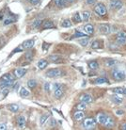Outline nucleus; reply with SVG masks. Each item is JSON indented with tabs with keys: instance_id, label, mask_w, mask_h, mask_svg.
I'll list each match as a JSON object with an SVG mask.
<instances>
[{
	"instance_id": "1",
	"label": "nucleus",
	"mask_w": 126,
	"mask_h": 130,
	"mask_svg": "<svg viewBox=\"0 0 126 130\" xmlns=\"http://www.w3.org/2000/svg\"><path fill=\"white\" fill-rule=\"evenodd\" d=\"M112 77H113L114 80L116 81H122L124 80L126 77L125 73L121 70H119V69H114L112 71Z\"/></svg>"
},
{
	"instance_id": "2",
	"label": "nucleus",
	"mask_w": 126,
	"mask_h": 130,
	"mask_svg": "<svg viewBox=\"0 0 126 130\" xmlns=\"http://www.w3.org/2000/svg\"><path fill=\"white\" fill-rule=\"evenodd\" d=\"M45 75L49 78H57L62 75V71L58 68H52L46 71Z\"/></svg>"
},
{
	"instance_id": "3",
	"label": "nucleus",
	"mask_w": 126,
	"mask_h": 130,
	"mask_svg": "<svg viewBox=\"0 0 126 130\" xmlns=\"http://www.w3.org/2000/svg\"><path fill=\"white\" fill-rule=\"evenodd\" d=\"M83 125H84L85 129H87V130L94 129L95 125H96V120L94 118H86L84 120Z\"/></svg>"
},
{
	"instance_id": "4",
	"label": "nucleus",
	"mask_w": 126,
	"mask_h": 130,
	"mask_svg": "<svg viewBox=\"0 0 126 130\" xmlns=\"http://www.w3.org/2000/svg\"><path fill=\"white\" fill-rule=\"evenodd\" d=\"M94 11L97 13L99 16H104L106 14V8L102 3H98L94 7Z\"/></svg>"
},
{
	"instance_id": "5",
	"label": "nucleus",
	"mask_w": 126,
	"mask_h": 130,
	"mask_svg": "<svg viewBox=\"0 0 126 130\" xmlns=\"http://www.w3.org/2000/svg\"><path fill=\"white\" fill-rule=\"evenodd\" d=\"M123 7V3L120 0H110V9L112 10H120Z\"/></svg>"
},
{
	"instance_id": "6",
	"label": "nucleus",
	"mask_w": 126,
	"mask_h": 130,
	"mask_svg": "<svg viewBox=\"0 0 126 130\" xmlns=\"http://www.w3.org/2000/svg\"><path fill=\"white\" fill-rule=\"evenodd\" d=\"M35 44V41L33 39H30V40H26L25 42H23V43L21 44V46L23 47L24 50H29V49H31L34 46Z\"/></svg>"
},
{
	"instance_id": "7",
	"label": "nucleus",
	"mask_w": 126,
	"mask_h": 130,
	"mask_svg": "<svg viewBox=\"0 0 126 130\" xmlns=\"http://www.w3.org/2000/svg\"><path fill=\"white\" fill-rule=\"evenodd\" d=\"M26 72H27V70L25 68H17L14 70V72H13V74H14L13 75L15 76V78H21L26 75Z\"/></svg>"
},
{
	"instance_id": "8",
	"label": "nucleus",
	"mask_w": 126,
	"mask_h": 130,
	"mask_svg": "<svg viewBox=\"0 0 126 130\" xmlns=\"http://www.w3.org/2000/svg\"><path fill=\"white\" fill-rule=\"evenodd\" d=\"M79 101L83 102V103H86V104H89V103L92 102V96L91 94H88V93H83V94L80 95Z\"/></svg>"
},
{
	"instance_id": "9",
	"label": "nucleus",
	"mask_w": 126,
	"mask_h": 130,
	"mask_svg": "<svg viewBox=\"0 0 126 130\" xmlns=\"http://www.w3.org/2000/svg\"><path fill=\"white\" fill-rule=\"evenodd\" d=\"M111 29H110V26L108 25H105V24H103V25H100L99 26V32L101 34H104V35H106V34H109Z\"/></svg>"
},
{
	"instance_id": "10",
	"label": "nucleus",
	"mask_w": 126,
	"mask_h": 130,
	"mask_svg": "<svg viewBox=\"0 0 126 130\" xmlns=\"http://www.w3.org/2000/svg\"><path fill=\"white\" fill-rule=\"evenodd\" d=\"M42 27L43 29H50V28H54L55 25L51 20H45V21H42Z\"/></svg>"
},
{
	"instance_id": "11",
	"label": "nucleus",
	"mask_w": 126,
	"mask_h": 130,
	"mask_svg": "<svg viewBox=\"0 0 126 130\" xmlns=\"http://www.w3.org/2000/svg\"><path fill=\"white\" fill-rule=\"evenodd\" d=\"M74 118H75V121L80 122V121L84 120L85 113L83 112V110H79V109H77V111H75V114H74Z\"/></svg>"
},
{
	"instance_id": "12",
	"label": "nucleus",
	"mask_w": 126,
	"mask_h": 130,
	"mask_svg": "<svg viewBox=\"0 0 126 130\" xmlns=\"http://www.w3.org/2000/svg\"><path fill=\"white\" fill-rule=\"evenodd\" d=\"M26 123V118H25V116H23V115H21V116H19V117L17 118V124H18V127L21 128V129L25 128Z\"/></svg>"
},
{
	"instance_id": "13",
	"label": "nucleus",
	"mask_w": 126,
	"mask_h": 130,
	"mask_svg": "<svg viewBox=\"0 0 126 130\" xmlns=\"http://www.w3.org/2000/svg\"><path fill=\"white\" fill-rule=\"evenodd\" d=\"M84 32H85V34H87V35H92L94 32L93 26L91 25V24H87V25L84 26Z\"/></svg>"
},
{
	"instance_id": "14",
	"label": "nucleus",
	"mask_w": 126,
	"mask_h": 130,
	"mask_svg": "<svg viewBox=\"0 0 126 130\" xmlns=\"http://www.w3.org/2000/svg\"><path fill=\"white\" fill-rule=\"evenodd\" d=\"M103 125L107 128H111V127L114 125V120L112 117H110V116H106L105 118V121H104V123H103Z\"/></svg>"
},
{
	"instance_id": "15",
	"label": "nucleus",
	"mask_w": 126,
	"mask_h": 130,
	"mask_svg": "<svg viewBox=\"0 0 126 130\" xmlns=\"http://www.w3.org/2000/svg\"><path fill=\"white\" fill-rule=\"evenodd\" d=\"M63 92H64V91H63V86H60L59 88L56 89L55 91H54V94H55V97L58 98V99L61 98L62 95H63Z\"/></svg>"
},
{
	"instance_id": "16",
	"label": "nucleus",
	"mask_w": 126,
	"mask_h": 130,
	"mask_svg": "<svg viewBox=\"0 0 126 130\" xmlns=\"http://www.w3.org/2000/svg\"><path fill=\"white\" fill-rule=\"evenodd\" d=\"M48 59L51 62H54V63H59L61 62V57L58 55H51L48 57Z\"/></svg>"
},
{
	"instance_id": "17",
	"label": "nucleus",
	"mask_w": 126,
	"mask_h": 130,
	"mask_svg": "<svg viewBox=\"0 0 126 130\" xmlns=\"http://www.w3.org/2000/svg\"><path fill=\"white\" fill-rule=\"evenodd\" d=\"M1 79H3L5 81H8V82H13L14 81V79H15V76L11 74H5L1 76Z\"/></svg>"
},
{
	"instance_id": "18",
	"label": "nucleus",
	"mask_w": 126,
	"mask_h": 130,
	"mask_svg": "<svg viewBox=\"0 0 126 130\" xmlns=\"http://www.w3.org/2000/svg\"><path fill=\"white\" fill-rule=\"evenodd\" d=\"M16 22V18L14 16H9L4 19V26H9V25H11V24L15 23Z\"/></svg>"
},
{
	"instance_id": "19",
	"label": "nucleus",
	"mask_w": 126,
	"mask_h": 130,
	"mask_svg": "<svg viewBox=\"0 0 126 130\" xmlns=\"http://www.w3.org/2000/svg\"><path fill=\"white\" fill-rule=\"evenodd\" d=\"M47 65H48V61L46 60V59H40L39 61H38V68L40 70H43V69H45L47 67Z\"/></svg>"
},
{
	"instance_id": "20",
	"label": "nucleus",
	"mask_w": 126,
	"mask_h": 130,
	"mask_svg": "<svg viewBox=\"0 0 126 130\" xmlns=\"http://www.w3.org/2000/svg\"><path fill=\"white\" fill-rule=\"evenodd\" d=\"M13 85V82H8L5 81L3 79L0 78V88L3 89V88H10L11 86Z\"/></svg>"
},
{
	"instance_id": "21",
	"label": "nucleus",
	"mask_w": 126,
	"mask_h": 130,
	"mask_svg": "<svg viewBox=\"0 0 126 130\" xmlns=\"http://www.w3.org/2000/svg\"><path fill=\"white\" fill-rule=\"evenodd\" d=\"M112 100H113V102L116 105H120V104H122L123 98L120 97V95H118L116 93V95H113V96H112Z\"/></svg>"
},
{
	"instance_id": "22",
	"label": "nucleus",
	"mask_w": 126,
	"mask_h": 130,
	"mask_svg": "<svg viewBox=\"0 0 126 130\" xmlns=\"http://www.w3.org/2000/svg\"><path fill=\"white\" fill-rule=\"evenodd\" d=\"M20 95L22 97H28L29 95H30V91L27 89L25 88V87H22V88L20 89Z\"/></svg>"
},
{
	"instance_id": "23",
	"label": "nucleus",
	"mask_w": 126,
	"mask_h": 130,
	"mask_svg": "<svg viewBox=\"0 0 126 130\" xmlns=\"http://www.w3.org/2000/svg\"><path fill=\"white\" fill-rule=\"evenodd\" d=\"M105 118H106V115L104 113H99L97 115V119H96V122H98L99 124H103V123H104V121H105Z\"/></svg>"
},
{
	"instance_id": "24",
	"label": "nucleus",
	"mask_w": 126,
	"mask_h": 130,
	"mask_svg": "<svg viewBox=\"0 0 126 130\" xmlns=\"http://www.w3.org/2000/svg\"><path fill=\"white\" fill-rule=\"evenodd\" d=\"M7 108L10 111H11V112L15 113V112H17V111L19 110V106L17 104H10L9 106H7Z\"/></svg>"
},
{
	"instance_id": "25",
	"label": "nucleus",
	"mask_w": 126,
	"mask_h": 130,
	"mask_svg": "<svg viewBox=\"0 0 126 130\" xmlns=\"http://www.w3.org/2000/svg\"><path fill=\"white\" fill-rule=\"evenodd\" d=\"M94 83L95 84H104V83H108V79L105 77H98L94 80Z\"/></svg>"
},
{
	"instance_id": "26",
	"label": "nucleus",
	"mask_w": 126,
	"mask_h": 130,
	"mask_svg": "<svg viewBox=\"0 0 126 130\" xmlns=\"http://www.w3.org/2000/svg\"><path fill=\"white\" fill-rule=\"evenodd\" d=\"M42 20L41 19H36L34 20L32 22V24H31V26H32L33 28H39L40 26H42Z\"/></svg>"
},
{
	"instance_id": "27",
	"label": "nucleus",
	"mask_w": 126,
	"mask_h": 130,
	"mask_svg": "<svg viewBox=\"0 0 126 130\" xmlns=\"http://www.w3.org/2000/svg\"><path fill=\"white\" fill-rule=\"evenodd\" d=\"M54 2H55L56 6L58 7V8H63L67 4L66 0H54Z\"/></svg>"
},
{
	"instance_id": "28",
	"label": "nucleus",
	"mask_w": 126,
	"mask_h": 130,
	"mask_svg": "<svg viewBox=\"0 0 126 130\" xmlns=\"http://www.w3.org/2000/svg\"><path fill=\"white\" fill-rule=\"evenodd\" d=\"M88 67L91 69V70H96L99 67V64L96 60H91V61L88 62Z\"/></svg>"
},
{
	"instance_id": "29",
	"label": "nucleus",
	"mask_w": 126,
	"mask_h": 130,
	"mask_svg": "<svg viewBox=\"0 0 126 130\" xmlns=\"http://www.w3.org/2000/svg\"><path fill=\"white\" fill-rule=\"evenodd\" d=\"M81 17H82V21H87L91 17V12L89 11H83V13L81 14Z\"/></svg>"
},
{
	"instance_id": "30",
	"label": "nucleus",
	"mask_w": 126,
	"mask_h": 130,
	"mask_svg": "<svg viewBox=\"0 0 126 130\" xmlns=\"http://www.w3.org/2000/svg\"><path fill=\"white\" fill-rule=\"evenodd\" d=\"M37 86V81L35 79H29L27 81V87L29 89H34Z\"/></svg>"
},
{
	"instance_id": "31",
	"label": "nucleus",
	"mask_w": 126,
	"mask_h": 130,
	"mask_svg": "<svg viewBox=\"0 0 126 130\" xmlns=\"http://www.w3.org/2000/svg\"><path fill=\"white\" fill-rule=\"evenodd\" d=\"M71 26H73V24H71V22L69 19H66L62 21V23H61L62 27H71Z\"/></svg>"
},
{
	"instance_id": "32",
	"label": "nucleus",
	"mask_w": 126,
	"mask_h": 130,
	"mask_svg": "<svg viewBox=\"0 0 126 130\" xmlns=\"http://www.w3.org/2000/svg\"><path fill=\"white\" fill-rule=\"evenodd\" d=\"M33 57H34V53L32 51H28V52L26 53V55H25V59L26 60H28V61H31L33 59Z\"/></svg>"
},
{
	"instance_id": "33",
	"label": "nucleus",
	"mask_w": 126,
	"mask_h": 130,
	"mask_svg": "<svg viewBox=\"0 0 126 130\" xmlns=\"http://www.w3.org/2000/svg\"><path fill=\"white\" fill-rule=\"evenodd\" d=\"M74 21L75 23H81L82 22V17H81V14L79 12H76L74 14Z\"/></svg>"
},
{
	"instance_id": "34",
	"label": "nucleus",
	"mask_w": 126,
	"mask_h": 130,
	"mask_svg": "<svg viewBox=\"0 0 126 130\" xmlns=\"http://www.w3.org/2000/svg\"><path fill=\"white\" fill-rule=\"evenodd\" d=\"M116 42L118 44L120 45H124L126 44V38H122V37H117Z\"/></svg>"
},
{
	"instance_id": "35",
	"label": "nucleus",
	"mask_w": 126,
	"mask_h": 130,
	"mask_svg": "<svg viewBox=\"0 0 126 130\" xmlns=\"http://www.w3.org/2000/svg\"><path fill=\"white\" fill-rule=\"evenodd\" d=\"M102 47L101 45V42L99 41H93L91 43V48L92 49H100Z\"/></svg>"
},
{
	"instance_id": "36",
	"label": "nucleus",
	"mask_w": 126,
	"mask_h": 130,
	"mask_svg": "<svg viewBox=\"0 0 126 130\" xmlns=\"http://www.w3.org/2000/svg\"><path fill=\"white\" fill-rule=\"evenodd\" d=\"M48 119H49V115H47V114L42 115V117H41V119H40V124H41V125H43V124L47 122V120H48Z\"/></svg>"
},
{
	"instance_id": "37",
	"label": "nucleus",
	"mask_w": 126,
	"mask_h": 130,
	"mask_svg": "<svg viewBox=\"0 0 126 130\" xmlns=\"http://www.w3.org/2000/svg\"><path fill=\"white\" fill-rule=\"evenodd\" d=\"M76 108H77V109H79V110L84 111L85 109L87 108V104H86V103H83V102H81V103H79V104L76 106Z\"/></svg>"
},
{
	"instance_id": "38",
	"label": "nucleus",
	"mask_w": 126,
	"mask_h": 130,
	"mask_svg": "<svg viewBox=\"0 0 126 130\" xmlns=\"http://www.w3.org/2000/svg\"><path fill=\"white\" fill-rule=\"evenodd\" d=\"M78 42H79L82 46H87V44H88V42H89V40H88V38H85V39L79 40Z\"/></svg>"
},
{
	"instance_id": "39",
	"label": "nucleus",
	"mask_w": 126,
	"mask_h": 130,
	"mask_svg": "<svg viewBox=\"0 0 126 130\" xmlns=\"http://www.w3.org/2000/svg\"><path fill=\"white\" fill-rule=\"evenodd\" d=\"M52 85L49 83V82H45L44 85H43V90L46 91V92H49V91L52 90Z\"/></svg>"
},
{
	"instance_id": "40",
	"label": "nucleus",
	"mask_w": 126,
	"mask_h": 130,
	"mask_svg": "<svg viewBox=\"0 0 126 130\" xmlns=\"http://www.w3.org/2000/svg\"><path fill=\"white\" fill-rule=\"evenodd\" d=\"M113 91H114L115 93H117V94H123V91H124V89L120 88V87H118V88L114 89Z\"/></svg>"
},
{
	"instance_id": "41",
	"label": "nucleus",
	"mask_w": 126,
	"mask_h": 130,
	"mask_svg": "<svg viewBox=\"0 0 126 130\" xmlns=\"http://www.w3.org/2000/svg\"><path fill=\"white\" fill-rule=\"evenodd\" d=\"M116 63H117L116 60H113V59H109L108 61H106L105 65H106V66H108V67H113V66L116 64Z\"/></svg>"
},
{
	"instance_id": "42",
	"label": "nucleus",
	"mask_w": 126,
	"mask_h": 130,
	"mask_svg": "<svg viewBox=\"0 0 126 130\" xmlns=\"http://www.w3.org/2000/svg\"><path fill=\"white\" fill-rule=\"evenodd\" d=\"M24 51V49H23V47L20 45V46H18L17 48H15L14 50L12 51V54H14V53H19V52H23Z\"/></svg>"
},
{
	"instance_id": "43",
	"label": "nucleus",
	"mask_w": 126,
	"mask_h": 130,
	"mask_svg": "<svg viewBox=\"0 0 126 130\" xmlns=\"http://www.w3.org/2000/svg\"><path fill=\"white\" fill-rule=\"evenodd\" d=\"M73 37H74V38H77V37H85V33H82V32H80V31H76L75 34L73 36Z\"/></svg>"
},
{
	"instance_id": "44",
	"label": "nucleus",
	"mask_w": 126,
	"mask_h": 130,
	"mask_svg": "<svg viewBox=\"0 0 126 130\" xmlns=\"http://www.w3.org/2000/svg\"><path fill=\"white\" fill-rule=\"evenodd\" d=\"M9 92H10V88L2 89V94H3V96H6L7 94H9Z\"/></svg>"
},
{
	"instance_id": "45",
	"label": "nucleus",
	"mask_w": 126,
	"mask_h": 130,
	"mask_svg": "<svg viewBox=\"0 0 126 130\" xmlns=\"http://www.w3.org/2000/svg\"><path fill=\"white\" fill-rule=\"evenodd\" d=\"M117 37H122V38H126V31L124 30H120V32L118 33V36Z\"/></svg>"
},
{
	"instance_id": "46",
	"label": "nucleus",
	"mask_w": 126,
	"mask_h": 130,
	"mask_svg": "<svg viewBox=\"0 0 126 130\" xmlns=\"http://www.w3.org/2000/svg\"><path fill=\"white\" fill-rule=\"evenodd\" d=\"M56 124H57V121H56L54 118L50 119V124H49V125L51 127H54V126H56Z\"/></svg>"
},
{
	"instance_id": "47",
	"label": "nucleus",
	"mask_w": 126,
	"mask_h": 130,
	"mask_svg": "<svg viewBox=\"0 0 126 130\" xmlns=\"http://www.w3.org/2000/svg\"><path fill=\"white\" fill-rule=\"evenodd\" d=\"M6 129H8V125L6 124H4V123L0 124V130H6Z\"/></svg>"
},
{
	"instance_id": "48",
	"label": "nucleus",
	"mask_w": 126,
	"mask_h": 130,
	"mask_svg": "<svg viewBox=\"0 0 126 130\" xmlns=\"http://www.w3.org/2000/svg\"><path fill=\"white\" fill-rule=\"evenodd\" d=\"M60 86H62V85H61V84H58V83H55V84L53 85V90H54V91H55L56 89L59 88V87H60Z\"/></svg>"
},
{
	"instance_id": "49",
	"label": "nucleus",
	"mask_w": 126,
	"mask_h": 130,
	"mask_svg": "<svg viewBox=\"0 0 126 130\" xmlns=\"http://www.w3.org/2000/svg\"><path fill=\"white\" fill-rule=\"evenodd\" d=\"M40 0H31L30 1V3L32 4V5H37V4H39Z\"/></svg>"
},
{
	"instance_id": "50",
	"label": "nucleus",
	"mask_w": 126,
	"mask_h": 130,
	"mask_svg": "<svg viewBox=\"0 0 126 130\" xmlns=\"http://www.w3.org/2000/svg\"><path fill=\"white\" fill-rule=\"evenodd\" d=\"M123 113H124V112H123L122 110H117L116 111L117 115H123Z\"/></svg>"
},
{
	"instance_id": "51",
	"label": "nucleus",
	"mask_w": 126,
	"mask_h": 130,
	"mask_svg": "<svg viewBox=\"0 0 126 130\" xmlns=\"http://www.w3.org/2000/svg\"><path fill=\"white\" fill-rule=\"evenodd\" d=\"M121 129L122 130H126V123L121 124Z\"/></svg>"
},
{
	"instance_id": "52",
	"label": "nucleus",
	"mask_w": 126,
	"mask_h": 130,
	"mask_svg": "<svg viewBox=\"0 0 126 130\" xmlns=\"http://www.w3.org/2000/svg\"><path fill=\"white\" fill-rule=\"evenodd\" d=\"M94 2H95V0H87V4H93Z\"/></svg>"
},
{
	"instance_id": "53",
	"label": "nucleus",
	"mask_w": 126,
	"mask_h": 130,
	"mask_svg": "<svg viewBox=\"0 0 126 130\" xmlns=\"http://www.w3.org/2000/svg\"><path fill=\"white\" fill-rule=\"evenodd\" d=\"M3 17H4L3 12H0V20H2V19H3Z\"/></svg>"
},
{
	"instance_id": "54",
	"label": "nucleus",
	"mask_w": 126,
	"mask_h": 130,
	"mask_svg": "<svg viewBox=\"0 0 126 130\" xmlns=\"http://www.w3.org/2000/svg\"><path fill=\"white\" fill-rule=\"evenodd\" d=\"M75 0H66V2H69V3H73Z\"/></svg>"
},
{
	"instance_id": "55",
	"label": "nucleus",
	"mask_w": 126,
	"mask_h": 130,
	"mask_svg": "<svg viewBox=\"0 0 126 130\" xmlns=\"http://www.w3.org/2000/svg\"><path fill=\"white\" fill-rule=\"evenodd\" d=\"M123 94H125V95H126V88L124 89V91H123Z\"/></svg>"
}]
</instances>
